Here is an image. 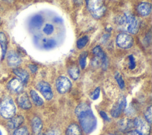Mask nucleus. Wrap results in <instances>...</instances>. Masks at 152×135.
<instances>
[{
	"label": "nucleus",
	"mask_w": 152,
	"mask_h": 135,
	"mask_svg": "<svg viewBox=\"0 0 152 135\" xmlns=\"http://www.w3.org/2000/svg\"><path fill=\"white\" fill-rule=\"evenodd\" d=\"M75 114L84 132L88 134L93 131L97 121L90 106L85 103L80 104L75 109Z\"/></svg>",
	"instance_id": "nucleus-1"
},
{
	"label": "nucleus",
	"mask_w": 152,
	"mask_h": 135,
	"mask_svg": "<svg viewBox=\"0 0 152 135\" xmlns=\"http://www.w3.org/2000/svg\"><path fill=\"white\" fill-rule=\"evenodd\" d=\"M117 24L121 29L131 34H136L139 29L138 21L130 14L125 13L119 17Z\"/></svg>",
	"instance_id": "nucleus-2"
},
{
	"label": "nucleus",
	"mask_w": 152,
	"mask_h": 135,
	"mask_svg": "<svg viewBox=\"0 0 152 135\" xmlns=\"http://www.w3.org/2000/svg\"><path fill=\"white\" fill-rule=\"evenodd\" d=\"M15 112V106L10 98L4 99L0 104V114L5 118H11Z\"/></svg>",
	"instance_id": "nucleus-3"
},
{
	"label": "nucleus",
	"mask_w": 152,
	"mask_h": 135,
	"mask_svg": "<svg viewBox=\"0 0 152 135\" xmlns=\"http://www.w3.org/2000/svg\"><path fill=\"white\" fill-rule=\"evenodd\" d=\"M87 7L91 15L96 18L102 17L106 11V8L100 0H88Z\"/></svg>",
	"instance_id": "nucleus-4"
},
{
	"label": "nucleus",
	"mask_w": 152,
	"mask_h": 135,
	"mask_svg": "<svg viewBox=\"0 0 152 135\" xmlns=\"http://www.w3.org/2000/svg\"><path fill=\"white\" fill-rule=\"evenodd\" d=\"M136 131L141 135H149L150 133V126L148 123L141 117H137L134 121Z\"/></svg>",
	"instance_id": "nucleus-5"
},
{
	"label": "nucleus",
	"mask_w": 152,
	"mask_h": 135,
	"mask_svg": "<svg viewBox=\"0 0 152 135\" xmlns=\"http://www.w3.org/2000/svg\"><path fill=\"white\" fill-rule=\"evenodd\" d=\"M116 41L117 45L122 49H129L131 47L134 43L132 36L125 33L119 34L117 36Z\"/></svg>",
	"instance_id": "nucleus-6"
},
{
	"label": "nucleus",
	"mask_w": 152,
	"mask_h": 135,
	"mask_svg": "<svg viewBox=\"0 0 152 135\" xmlns=\"http://www.w3.org/2000/svg\"><path fill=\"white\" fill-rule=\"evenodd\" d=\"M56 86L59 93L65 94L70 89L71 83L66 77L59 76L56 81Z\"/></svg>",
	"instance_id": "nucleus-7"
},
{
	"label": "nucleus",
	"mask_w": 152,
	"mask_h": 135,
	"mask_svg": "<svg viewBox=\"0 0 152 135\" xmlns=\"http://www.w3.org/2000/svg\"><path fill=\"white\" fill-rule=\"evenodd\" d=\"M37 89L47 100H50L52 98L53 92L51 87L48 83L45 81L40 82L37 85Z\"/></svg>",
	"instance_id": "nucleus-8"
},
{
	"label": "nucleus",
	"mask_w": 152,
	"mask_h": 135,
	"mask_svg": "<svg viewBox=\"0 0 152 135\" xmlns=\"http://www.w3.org/2000/svg\"><path fill=\"white\" fill-rule=\"evenodd\" d=\"M126 102L125 97H121L111 110V115L113 117H118L126 107Z\"/></svg>",
	"instance_id": "nucleus-9"
},
{
	"label": "nucleus",
	"mask_w": 152,
	"mask_h": 135,
	"mask_svg": "<svg viewBox=\"0 0 152 135\" xmlns=\"http://www.w3.org/2000/svg\"><path fill=\"white\" fill-rule=\"evenodd\" d=\"M17 101L20 107L23 109L27 110L31 107L28 97L26 92H21L17 97Z\"/></svg>",
	"instance_id": "nucleus-10"
},
{
	"label": "nucleus",
	"mask_w": 152,
	"mask_h": 135,
	"mask_svg": "<svg viewBox=\"0 0 152 135\" xmlns=\"http://www.w3.org/2000/svg\"><path fill=\"white\" fill-rule=\"evenodd\" d=\"M134 126V121L129 118H122L118 122V128L122 132L131 131Z\"/></svg>",
	"instance_id": "nucleus-11"
},
{
	"label": "nucleus",
	"mask_w": 152,
	"mask_h": 135,
	"mask_svg": "<svg viewBox=\"0 0 152 135\" xmlns=\"http://www.w3.org/2000/svg\"><path fill=\"white\" fill-rule=\"evenodd\" d=\"M7 63L11 67H16L20 64L21 59L15 52L11 51L7 55Z\"/></svg>",
	"instance_id": "nucleus-12"
},
{
	"label": "nucleus",
	"mask_w": 152,
	"mask_h": 135,
	"mask_svg": "<svg viewBox=\"0 0 152 135\" xmlns=\"http://www.w3.org/2000/svg\"><path fill=\"white\" fill-rule=\"evenodd\" d=\"M8 86L12 91L15 92H20L23 88V83L21 81V80L14 78L9 82Z\"/></svg>",
	"instance_id": "nucleus-13"
},
{
	"label": "nucleus",
	"mask_w": 152,
	"mask_h": 135,
	"mask_svg": "<svg viewBox=\"0 0 152 135\" xmlns=\"http://www.w3.org/2000/svg\"><path fill=\"white\" fill-rule=\"evenodd\" d=\"M137 11L142 16L149 15L151 11V5L148 2H142L138 5Z\"/></svg>",
	"instance_id": "nucleus-14"
},
{
	"label": "nucleus",
	"mask_w": 152,
	"mask_h": 135,
	"mask_svg": "<svg viewBox=\"0 0 152 135\" xmlns=\"http://www.w3.org/2000/svg\"><path fill=\"white\" fill-rule=\"evenodd\" d=\"M24 121V118L21 115H17L15 117H12L11 120L8 123V126L10 128H18Z\"/></svg>",
	"instance_id": "nucleus-15"
},
{
	"label": "nucleus",
	"mask_w": 152,
	"mask_h": 135,
	"mask_svg": "<svg viewBox=\"0 0 152 135\" xmlns=\"http://www.w3.org/2000/svg\"><path fill=\"white\" fill-rule=\"evenodd\" d=\"M93 52L101 60L102 65L103 66H106L107 63V58L102 48L99 46H97L93 49Z\"/></svg>",
	"instance_id": "nucleus-16"
},
{
	"label": "nucleus",
	"mask_w": 152,
	"mask_h": 135,
	"mask_svg": "<svg viewBox=\"0 0 152 135\" xmlns=\"http://www.w3.org/2000/svg\"><path fill=\"white\" fill-rule=\"evenodd\" d=\"M42 128V123L41 120L36 117L32 120V129L34 135H40Z\"/></svg>",
	"instance_id": "nucleus-17"
},
{
	"label": "nucleus",
	"mask_w": 152,
	"mask_h": 135,
	"mask_svg": "<svg viewBox=\"0 0 152 135\" xmlns=\"http://www.w3.org/2000/svg\"><path fill=\"white\" fill-rule=\"evenodd\" d=\"M13 72L20 78V80H21L23 83H27L29 78V75L26 70L21 68H15L13 70Z\"/></svg>",
	"instance_id": "nucleus-18"
},
{
	"label": "nucleus",
	"mask_w": 152,
	"mask_h": 135,
	"mask_svg": "<svg viewBox=\"0 0 152 135\" xmlns=\"http://www.w3.org/2000/svg\"><path fill=\"white\" fill-rule=\"evenodd\" d=\"M66 135H82L79 126L76 124H72L68 126L66 131Z\"/></svg>",
	"instance_id": "nucleus-19"
},
{
	"label": "nucleus",
	"mask_w": 152,
	"mask_h": 135,
	"mask_svg": "<svg viewBox=\"0 0 152 135\" xmlns=\"http://www.w3.org/2000/svg\"><path fill=\"white\" fill-rule=\"evenodd\" d=\"M0 45L2 49V58L4 59L7 49V40L5 34L3 32H0Z\"/></svg>",
	"instance_id": "nucleus-20"
},
{
	"label": "nucleus",
	"mask_w": 152,
	"mask_h": 135,
	"mask_svg": "<svg viewBox=\"0 0 152 135\" xmlns=\"http://www.w3.org/2000/svg\"><path fill=\"white\" fill-rule=\"evenodd\" d=\"M30 95L33 102L36 105L40 106L43 104V99L39 97V95L37 94V93L35 91L31 90L30 91Z\"/></svg>",
	"instance_id": "nucleus-21"
},
{
	"label": "nucleus",
	"mask_w": 152,
	"mask_h": 135,
	"mask_svg": "<svg viewBox=\"0 0 152 135\" xmlns=\"http://www.w3.org/2000/svg\"><path fill=\"white\" fill-rule=\"evenodd\" d=\"M43 22V20L40 15H36L33 16L31 20V23L35 27H40Z\"/></svg>",
	"instance_id": "nucleus-22"
},
{
	"label": "nucleus",
	"mask_w": 152,
	"mask_h": 135,
	"mask_svg": "<svg viewBox=\"0 0 152 135\" xmlns=\"http://www.w3.org/2000/svg\"><path fill=\"white\" fill-rule=\"evenodd\" d=\"M68 73L72 79L76 80L80 75V70L77 66H72L68 69Z\"/></svg>",
	"instance_id": "nucleus-23"
},
{
	"label": "nucleus",
	"mask_w": 152,
	"mask_h": 135,
	"mask_svg": "<svg viewBox=\"0 0 152 135\" xmlns=\"http://www.w3.org/2000/svg\"><path fill=\"white\" fill-rule=\"evenodd\" d=\"M88 41V38L87 36H83V37L80 38V39L78 40L77 42V47L80 49L83 48L86 45Z\"/></svg>",
	"instance_id": "nucleus-24"
},
{
	"label": "nucleus",
	"mask_w": 152,
	"mask_h": 135,
	"mask_svg": "<svg viewBox=\"0 0 152 135\" xmlns=\"http://www.w3.org/2000/svg\"><path fill=\"white\" fill-rule=\"evenodd\" d=\"M56 41L53 39L45 40L43 42V47L46 49H49L54 47L56 46Z\"/></svg>",
	"instance_id": "nucleus-25"
},
{
	"label": "nucleus",
	"mask_w": 152,
	"mask_h": 135,
	"mask_svg": "<svg viewBox=\"0 0 152 135\" xmlns=\"http://www.w3.org/2000/svg\"><path fill=\"white\" fill-rule=\"evenodd\" d=\"M87 56V52H83L81 54L80 57V65L82 69H84L86 65V58Z\"/></svg>",
	"instance_id": "nucleus-26"
},
{
	"label": "nucleus",
	"mask_w": 152,
	"mask_h": 135,
	"mask_svg": "<svg viewBox=\"0 0 152 135\" xmlns=\"http://www.w3.org/2000/svg\"><path fill=\"white\" fill-rule=\"evenodd\" d=\"M128 60H129V63H128L129 69L131 70L134 69L136 67V62H135V58L132 54H130L129 56H128Z\"/></svg>",
	"instance_id": "nucleus-27"
},
{
	"label": "nucleus",
	"mask_w": 152,
	"mask_h": 135,
	"mask_svg": "<svg viewBox=\"0 0 152 135\" xmlns=\"http://www.w3.org/2000/svg\"><path fill=\"white\" fill-rule=\"evenodd\" d=\"M13 135H28V132L26 127H23L15 130Z\"/></svg>",
	"instance_id": "nucleus-28"
},
{
	"label": "nucleus",
	"mask_w": 152,
	"mask_h": 135,
	"mask_svg": "<svg viewBox=\"0 0 152 135\" xmlns=\"http://www.w3.org/2000/svg\"><path fill=\"white\" fill-rule=\"evenodd\" d=\"M115 79L116 80L117 83H118V85L119 86V87L121 89H123L125 86V83H124V81L121 75L119 74V73L117 72L115 75Z\"/></svg>",
	"instance_id": "nucleus-29"
},
{
	"label": "nucleus",
	"mask_w": 152,
	"mask_h": 135,
	"mask_svg": "<svg viewBox=\"0 0 152 135\" xmlns=\"http://www.w3.org/2000/svg\"><path fill=\"white\" fill-rule=\"evenodd\" d=\"M43 30L46 34H48V35L51 34L53 31V26L52 24H48L45 26Z\"/></svg>",
	"instance_id": "nucleus-30"
},
{
	"label": "nucleus",
	"mask_w": 152,
	"mask_h": 135,
	"mask_svg": "<svg viewBox=\"0 0 152 135\" xmlns=\"http://www.w3.org/2000/svg\"><path fill=\"white\" fill-rule=\"evenodd\" d=\"M145 117L146 121L148 123H151V107H149V108H147L146 112H145Z\"/></svg>",
	"instance_id": "nucleus-31"
},
{
	"label": "nucleus",
	"mask_w": 152,
	"mask_h": 135,
	"mask_svg": "<svg viewBox=\"0 0 152 135\" xmlns=\"http://www.w3.org/2000/svg\"><path fill=\"white\" fill-rule=\"evenodd\" d=\"M100 88H97L93 92V93L91 94L90 95V98L93 99V100H95V99H97L99 97V95H100Z\"/></svg>",
	"instance_id": "nucleus-32"
},
{
	"label": "nucleus",
	"mask_w": 152,
	"mask_h": 135,
	"mask_svg": "<svg viewBox=\"0 0 152 135\" xmlns=\"http://www.w3.org/2000/svg\"><path fill=\"white\" fill-rule=\"evenodd\" d=\"M28 68L32 73H35L37 70V67L35 65H30Z\"/></svg>",
	"instance_id": "nucleus-33"
},
{
	"label": "nucleus",
	"mask_w": 152,
	"mask_h": 135,
	"mask_svg": "<svg viewBox=\"0 0 152 135\" xmlns=\"http://www.w3.org/2000/svg\"><path fill=\"white\" fill-rule=\"evenodd\" d=\"M100 114L101 115V117L104 120H106V121H109V118L108 117L107 115L106 114V113L103 111H101L100 112Z\"/></svg>",
	"instance_id": "nucleus-34"
},
{
	"label": "nucleus",
	"mask_w": 152,
	"mask_h": 135,
	"mask_svg": "<svg viewBox=\"0 0 152 135\" xmlns=\"http://www.w3.org/2000/svg\"><path fill=\"white\" fill-rule=\"evenodd\" d=\"M127 135H141L138 132H137L136 130H131L129 131Z\"/></svg>",
	"instance_id": "nucleus-35"
},
{
	"label": "nucleus",
	"mask_w": 152,
	"mask_h": 135,
	"mask_svg": "<svg viewBox=\"0 0 152 135\" xmlns=\"http://www.w3.org/2000/svg\"><path fill=\"white\" fill-rule=\"evenodd\" d=\"M43 135H56V134L53 131H48V133H46V134H45Z\"/></svg>",
	"instance_id": "nucleus-36"
},
{
	"label": "nucleus",
	"mask_w": 152,
	"mask_h": 135,
	"mask_svg": "<svg viewBox=\"0 0 152 135\" xmlns=\"http://www.w3.org/2000/svg\"><path fill=\"white\" fill-rule=\"evenodd\" d=\"M0 135H2V133H1V130H0Z\"/></svg>",
	"instance_id": "nucleus-37"
},
{
	"label": "nucleus",
	"mask_w": 152,
	"mask_h": 135,
	"mask_svg": "<svg viewBox=\"0 0 152 135\" xmlns=\"http://www.w3.org/2000/svg\"><path fill=\"white\" fill-rule=\"evenodd\" d=\"M5 1H11V0H5Z\"/></svg>",
	"instance_id": "nucleus-38"
},
{
	"label": "nucleus",
	"mask_w": 152,
	"mask_h": 135,
	"mask_svg": "<svg viewBox=\"0 0 152 135\" xmlns=\"http://www.w3.org/2000/svg\"><path fill=\"white\" fill-rule=\"evenodd\" d=\"M0 24H1V18H0Z\"/></svg>",
	"instance_id": "nucleus-39"
},
{
	"label": "nucleus",
	"mask_w": 152,
	"mask_h": 135,
	"mask_svg": "<svg viewBox=\"0 0 152 135\" xmlns=\"http://www.w3.org/2000/svg\"><path fill=\"white\" fill-rule=\"evenodd\" d=\"M109 135H113V134H109Z\"/></svg>",
	"instance_id": "nucleus-40"
}]
</instances>
